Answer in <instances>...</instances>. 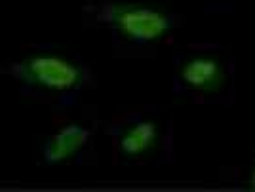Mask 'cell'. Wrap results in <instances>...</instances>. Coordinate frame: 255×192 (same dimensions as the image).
Instances as JSON below:
<instances>
[{"label":"cell","instance_id":"3","mask_svg":"<svg viewBox=\"0 0 255 192\" xmlns=\"http://www.w3.org/2000/svg\"><path fill=\"white\" fill-rule=\"evenodd\" d=\"M90 139V131L82 126H65L53 135L44 147V160L48 164H59L75 156Z\"/></svg>","mask_w":255,"mask_h":192},{"label":"cell","instance_id":"5","mask_svg":"<svg viewBox=\"0 0 255 192\" xmlns=\"http://www.w3.org/2000/svg\"><path fill=\"white\" fill-rule=\"evenodd\" d=\"M158 129L152 122H139L133 128H129L120 139V150L126 156H139L156 143Z\"/></svg>","mask_w":255,"mask_h":192},{"label":"cell","instance_id":"2","mask_svg":"<svg viewBox=\"0 0 255 192\" xmlns=\"http://www.w3.org/2000/svg\"><path fill=\"white\" fill-rule=\"evenodd\" d=\"M105 17L118 32L135 42L158 40L171 29V19L164 11L133 4L109 6Z\"/></svg>","mask_w":255,"mask_h":192},{"label":"cell","instance_id":"6","mask_svg":"<svg viewBox=\"0 0 255 192\" xmlns=\"http://www.w3.org/2000/svg\"><path fill=\"white\" fill-rule=\"evenodd\" d=\"M252 189H254V191H255V173H254V175H252Z\"/></svg>","mask_w":255,"mask_h":192},{"label":"cell","instance_id":"4","mask_svg":"<svg viewBox=\"0 0 255 192\" xmlns=\"http://www.w3.org/2000/svg\"><path fill=\"white\" fill-rule=\"evenodd\" d=\"M181 78L194 90L213 92L223 82V69L212 57H192L181 67Z\"/></svg>","mask_w":255,"mask_h":192},{"label":"cell","instance_id":"1","mask_svg":"<svg viewBox=\"0 0 255 192\" xmlns=\"http://www.w3.org/2000/svg\"><path fill=\"white\" fill-rule=\"evenodd\" d=\"M15 75L23 82L42 90L65 92L82 82V71L73 61L52 54H38L23 59L15 67Z\"/></svg>","mask_w":255,"mask_h":192}]
</instances>
